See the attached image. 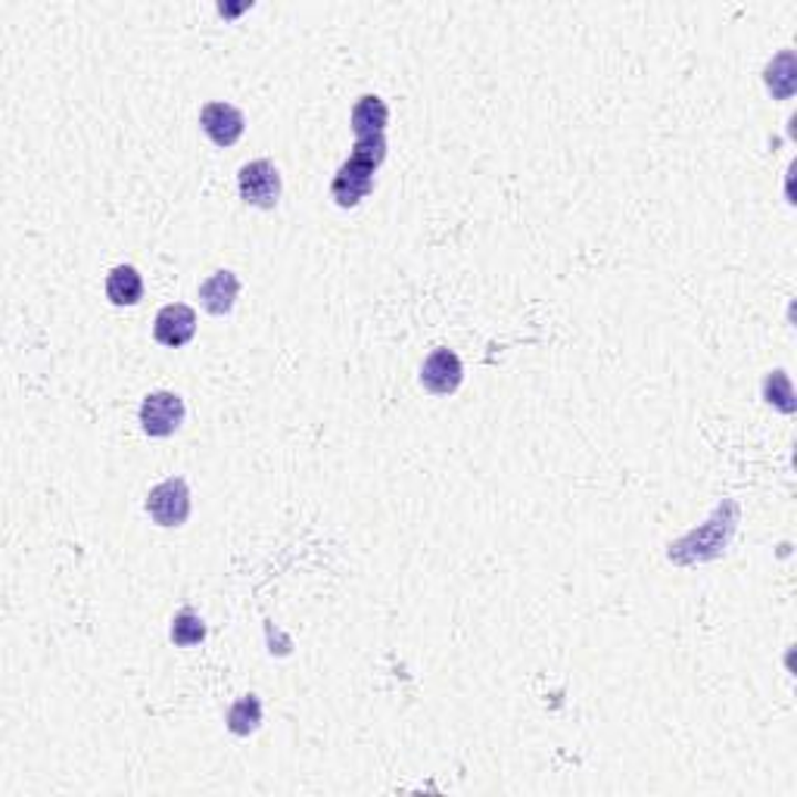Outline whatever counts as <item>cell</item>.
<instances>
[{
    "label": "cell",
    "instance_id": "1",
    "mask_svg": "<svg viewBox=\"0 0 797 797\" xmlns=\"http://www.w3.org/2000/svg\"><path fill=\"white\" fill-rule=\"evenodd\" d=\"M386 159V137L374 134V137H355V147L343 166L337 168L331 184V194L337 206L352 209L359 206V199H365L374 187V172Z\"/></svg>",
    "mask_w": 797,
    "mask_h": 797
},
{
    "label": "cell",
    "instance_id": "2",
    "mask_svg": "<svg viewBox=\"0 0 797 797\" xmlns=\"http://www.w3.org/2000/svg\"><path fill=\"white\" fill-rule=\"evenodd\" d=\"M237 187H240V199L247 206H259V209H275L281 199V172L268 159H252L240 168L237 175Z\"/></svg>",
    "mask_w": 797,
    "mask_h": 797
},
{
    "label": "cell",
    "instance_id": "3",
    "mask_svg": "<svg viewBox=\"0 0 797 797\" xmlns=\"http://www.w3.org/2000/svg\"><path fill=\"white\" fill-rule=\"evenodd\" d=\"M184 415V398L172 390H156V393H147L144 402H141V427L147 436H172V433L182 431Z\"/></svg>",
    "mask_w": 797,
    "mask_h": 797
},
{
    "label": "cell",
    "instance_id": "4",
    "mask_svg": "<svg viewBox=\"0 0 797 797\" xmlns=\"http://www.w3.org/2000/svg\"><path fill=\"white\" fill-rule=\"evenodd\" d=\"M147 511L159 527H182L190 517V489L184 477H168L153 486L147 496Z\"/></svg>",
    "mask_w": 797,
    "mask_h": 797
},
{
    "label": "cell",
    "instance_id": "5",
    "mask_svg": "<svg viewBox=\"0 0 797 797\" xmlns=\"http://www.w3.org/2000/svg\"><path fill=\"white\" fill-rule=\"evenodd\" d=\"M462 381H465V365L446 346L433 349L431 355L424 359V365H421V383L433 396H452L462 386Z\"/></svg>",
    "mask_w": 797,
    "mask_h": 797
},
{
    "label": "cell",
    "instance_id": "6",
    "mask_svg": "<svg viewBox=\"0 0 797 797\" xmlns=\"http://www.w3.org/2000/svg\"><path fill=\"white\" fill-rule=\"evenodd\" d=\"M199 125H203V132L206 137L216 144V147H234L240 137H244V128H247V118L244 113L231 106V103H206L203 110H199Z\"/></svg>",
    "mask_w": 797,
    "mask_h": 797
},
{
    "label": "cell",
    "instance_id": "7",
    "mask_svg": "<svg viewBox=\"0 0 797 797\" xmlns=\"http://www.w3.org/2000/svg\"><path fill=\"white\" fill-rule=\"evenodd\" d=\"M194 333H197V312L190 306L172 302L166 309H159L156 324H153V337H156L159 346H187L194 340Z\"/></svg>",
    "mask_w": 797,
    "mask_h": 797
},
{
    "label": "cell",
    "instance_id": "8",
    "mask_svg": "<svg viewBox=\"0 0 797 797\" xmlns=\"http://www.w3.org/2000/svg\"><path fill=\"white\" fill-rule=\"evenodd\" d=\"M720 515H723V508H716V515L701 527L697 532H692V536H685L682 542H676L673 548H685V546H697L692 548L689 555H685V561L682 565H695V561H707V558H716L723 548H726V542H729V536L732 530H735V520H726V527H720Z\"/></svg>",
    "mask_w": 797,
    "mask_h": 797
},
{
    "label": "cell",
    "instance_id": "9",
    "mask_svg": "<svg viewBox=\"0 0 797 797\" xmlns=\"http://www.w3.org/2000/svg\"><path fill=\"white\" fill-rule=\"evenodd\" d=\"M237 293H240V278L221 268V271H213L206 281L199 283V302L209 315H228L237 302Z\"/></svg>",
    "mask_w": 797,
    "mask_h": 797
},
{
    "label": "cell",
    "instance_id": "10",
    "mask_svg": "<svg viewBox=\"0 0 797 797\" xmlns=\"http://www.w3.org/2000/svg\"><path fill=\"white\" fill-rule=\"evenodd\" d=\"M352 132L355 137H374V134H383L386 132V125H390V110H386V103H383L377 94H365V97L355 100V106H352Z\"/></svg>",
    "mask_w": 797,
    "mask_h": 797
},
{
    "label": "cell",
    "instance_id": "11",
    "mask_svg": "<svg viewBox=\"0 0 797 797\" xmlns=\"http://www.w3.org/2000/svg\"><path fill=\"white\" fill-rule=\"evenodd\" d=\"M106 297L113 306H137L144 299V278L134 266H116L106 275Z\"/></svg>",
    "mask_w": 797,
    "mask_h": 797
},
{
    "label": "cell",
    "instance_id": "12",
    "mask_svg": "<svg viewBox=\"0 0 797 797\" xmlns=\"http://www.w3.org/2000/svg\"><path fill=\"white\" fill-rule=\"evenodd\" d=\"M797 69H795V50H782L779 56L764 69V82L766 87L776 94L779 100H788L795 94L797 84Z\"/></svg>",
    "mask_w": 797,
    "mask_h": 797
},
{
    "label": "cell",
    "instance_id": "13",
    "mask_svg": "<svg viewBox=\"0 0 797 797\" xmlns=\"http://www.w3.org/2000/svg\"><path fill=\"white\" fill-rule=\"evenodd\" d=\"M262 726V701L256 695H244L228 711V729L234 735H252Z\"/></svg>",
    "mask_w": 797,
    "mask_h": 797
},
{
    "label": "cell",
    "instance_id": "14",
    "mask_svg": "<svg viewBox=\"0 0 797 797\" xmlns=\"http://www.w3.org/2000/svg\"><path fill=\"white\" fill-rule=\"evenodd\" d=\"M206 639V623L194 611H182L172 620V642L178 648H194Z\"/></svg>",
    "mask_w": 797,
    "mask_h": 797
},
{
    "label": "cell",
    "instance_id": "15",
    "mask_svg": "<svg viewBox=\"0 0 797 797\" xmlns=\"http://www.w3.org/2000/svg\"><path fill=\"white\" fill-rule=\"evenodd\" d=\"M766 402L769 405H779L782 412H795V393H791V381L785 371H773L764 383Z\"/></svg>",
    "mask_w": 797,
    "mask_h": 797
}]
</instances>
